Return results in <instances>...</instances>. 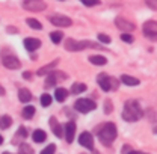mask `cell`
I'll return each instance as SVG.
<instances>
[{"instance_id": "6da1fadb", "label": "cell", "mask_w": 157, "mask_h": 154, "mask_svg": "<svg viewBox=\"0 0 157 154\" xmlns=\"http://www.w3.org/2000/svg\"><path fill=\"white\" fill-rule=\"evenodd\" d=\"M142 118V107L139 106L136 100H128L124 104V110H122V119L128 121V122H136Z\"/></svg>"}, {"instance_id": "7a4b0ae2", "label": "cell", "mask_w": 157, "mask_h": 154, "mask_svg": "<svg viewBox=\"0 0 157 154\" xmlns=\"http://www.w3.org/2000/svg\"><path fill=\"white\" fill-rule=\"evenodd\" d=\"M117 125L115 124H112V122H106L100 130H98V139L101 141V144H104V145H110L115 139H117Z\"/></svg>"}, {"instance_id": "3957f363", "label": "cell", "mask_w": 157, "mask_h": 154, "mask_svg": "<svg viewBox=\"0 0 157 154\" xmlns=\"http://www.w3.org/2000/svg\"><path fill=\"white\" fill-rule=\"evenodd\" d=\"M100 45L91 41H74V39H68L65 42V48L70 52H80L85 48H98Z\"/></svg>"}, {"instance_id": "277c9868", "label": "cell", "mask_w": 157, "mask_h": 154, "mask_svg": "<svg viewBox=\"0 0 157 154\" xmlns=\"http://www.w3.org/2000/svg\"><path fill=\"white\" fill-rule=\"evenodd\" d=\"M97 80H98V85H100V88H101L104 92H107V91H112V89H117V88H118V80H117V79H113V77H110V76L100 74Z\"/></svg>"}, {"instance_id": "5b68a950", "label": "cell", "mask_w": 157, "mask_h": 154, "mask_svg": "<svg viewBox=\"0 0 157 154\" xmlns=\"http://www.w3.org/2000/svg\"><path fill=\"white\" fill-rule=\"evenodd\" d=\"M95 103L89 98H78L77 101L74 103V109L80 112V114H88V112H92L95 109Z\"/></svg>"}, {"instance_id": "8992f818", "label": "cell", "mask_w": 157, "mask_h": 154, "mask_svg": "<svg viewBox=\"0 0 157 154\" xmlns=\"http://www.w3.org/2000/svg\"><path fill=\"white\" fill-rule=\"evenodd\" d=\"M23 6H24V9H27V11L39 12V11H44L47 5H45L44 0H24Z\"/></svg>"}, {"instance_id": "52a82bcc", "label": "cell", "mask_w": 157, "mask_h": 154, "mask_svg": "<svg viewBox=\"0 0 157 154\" xmlns=\"http://www.w3.org/2000/svg\"><path fill=\"white\" fill-rule=\"evenodd\" d=\"M144 33L147 38L157 39V21H153V20L147 21L144 24Z\"/></svg>"}, {"instance_id": "ba28073f", "label": "cell", "mask_w": 157, "mask_h": 154, "mask_svg": "<svg viewBox=\"0 0 157 154\" xmlns=\"http://www.w3.org/2000/svg\"><path fill=\"white\" fill-rule=\"evenodd\" d=\"M50 20V23L52 24H55V26H58V27H68V26H71V18H68V17H65V15H52V17H48Z\"/></svg>"}, {"instance_id": "9c48e42d", "label": "cell", "mask_w": 157, "mask_h": 154, "mask_svg": "<svg viewBox=\"0 0 157 154\" xmlns=\"http://www.w3.org/2000/svg\"><path fill=\"white\" fill-rule=\"evenodd\" d=\"M78 144L88 150H94V137L89 132H83L82 135L78 136Z\"/></svg>"}, {"instance_id": "30bf717a", "label": "cell", "mask_w": 157, "mask_h": 154, "mask_svg": "<svg viewBox=\"0 0 157 154\" xmlns=\"http://www.w3.org/2000/svg\"><path fill=\"white\" fill-rule=\"evenodd\" d=\"M2 62H3V65L6 67V68H9V70H17L20 68V60L14 55H3V58H2Z\"/></svg>"}, {"instance_id": "8fae6325", "label": "cell", "mask_w": 157, "mask_h": 154, "mask_svg": "<svg viewBox=\"0 0 157 154\" xmlns=\"http://www.w3.org/2000/svg\"><path fill=\"white\" fill-rule=\"evenodd\" d=\"M63 135H65V139L68 144H71L74 141V136H76V124L73 121L67 122L65 124V129H63Z\"/></svg>"}, {"instance_id": "7c38bea8", "label": "cell", "mask_w": 157, "mask_h": 154, "mask_svg": "<svg viewBox=\"0 0 157 154\" xmlns=\"http://www.w3.org/2000/svg\"><path fill=\"white\" fill-rule=\"evenodd\" d=\"M115 24H117L118 29L124 30V33H127V32H132V30H135V24H133V23H130V21H127V20L121 18V17H118V18L115 20Z\"/></svg>"}, {"instance_id": "4fadbf2b", "label": "cell", "mask_w": 157, "mask_h": 154, "mask_svg": "<svg viewBox=\"0 0 157 154\" xmlns=\"http://www.w3.org/2000/svg\"><path fill=\"white\" fill-rule=\"evenodd\" d=\"M24 47L29 52H35V50H38L41 47V41L36 38H26L24 39Z\"/></svg>"}, {"instance_id": "5bb4252c", "label": "cell", "mask_w": 157, "mask_h": 154, "mask_svg": "<svg viewBox=\"0 0 157 154\" xmlns=\"http://www.w3.org/2000/svg\"><path fill=\"white\" fill-rule=\"evenodd\" d=\"M50 125H52V129H53V133H55V136H58V137H62V136H63L62 125H60V124H58L56 118H50Z\"/></svg>"}, {"instance_id": "9a60e30c", "label": "cell", "mask_w": 157, "mask_h": 154, "mask_svg": "<svg viewBox=\"0 0 157 154\" xmlns=\"http://www.w3.org/2000/svg\"><path fill=\"white\" fill-rule=\"evenodd\" d=\"M18 100L21 103H29L30 100H32V94H30V91L29 89H26V88H21L18 91Z\"/></svg>"}, {"instance_id": "2e32d148", "label": "cell", "mask_w": 157, "mask_h": 154, "mask_svg": "<svg viewBox=\"0 0 157 154\" xmlns=\"http://www.w3.org/2000/svg\"><path fill=\"white\" fill-rule=\"evenodd\" d=\"M121 82H122L124 85H127V86H137V85L140 83V82H139V79L132 77V76H127V74L121 76Z\"/></svg>"}, {"instance_id": "e0dca14e", "label": "cell", "mask_w": 157, "mask_h": 154, "mask_svg": "<svg viewBox=\"0 0 157 154\" xmlns=\"http://www.w3.org/2000/svg\"><path fill=\"white\" fill-rule=\"evenodd\" d=\"M67 97H68V91H67L65 88H56V91H55V98L58 100L59 103L65 101Z\"/></svg>"}, {"instance_id": "ac0fdd59", "label": "cell", "mask_w": 157, "mask_h": 154, "mask_svg": "<svg viewBox=\"0 0 157 154\" xmlns=\"http://www.w3.org/2000/svg\"><path fill=\"white\" fill-rule=\"evenodd\" d=\"M33 141L36 142V144H42V142H45V139H47V135H45V132L44 130H35L33 132Z\"/></svg>"}, {"instance_id": "d6986e66", "label": "cell", "mask_w": 157, "mask_h": 154, "mask_svg": "<svg viewBox=\"0 0 157 154\" xmlns=\"http://www.w3.org/2000/svg\"><path fill=\"white\" fill-rule=\"evenodd\" d=\"M89 62L94 64V65H106L107 59L104 56H100V55H94V56H89Z\"/></svg>"}, {"instance_id": "ffe728a7", "label": "cell", "mask_w": 157, "mask_h": 154, "mask_svg": "<svg viewBox=\"0 0 157 154\" xmlns=\"http://www.w3.org/2000/svg\"><path fill=\"white\" fill-rule=\"evenodd\" d=\"M56 65H58V59H56V60H53L52 64H48V65H45V67L39 68L38 71H36V74H38V76H44V74L50 73V70H52V68H55Z\"/></svg>"}, {"instance_id": "44dd1931", "label": "cell", "mask_w": 157, "mask_h": 154, "mask_svg": "<svg viewBox=\"0 0 157 154\" xmlns=\"http://www.w3.org/2000/svg\"><path fill=\"white\" fill-rule=\"evenodd\" d=\"M11 124H12V119H11V116H8V115L0 116V129H2V130H5V129H9V127H11Z\"/></svg>"}, {"instance_id": "7402d4cb", "label": "cell", "mask_w": 157, "mask_h": 154, "mask_svg": "<svg viewBox=\"0 0 157 154\" xmlns=\"http://www.w3.org/2000/svg\"><path fill=\"white\" fill-rule=\"evenodd\" d=\"M86 91V85L85 83H73V86H71V92L73 94H82V92H85Z\"/></svg>"}, {"instance_id": "603a6c76", "label": "cell", "mask_w": 157, "mask_h": 154, "mask_svg": "<svg viewBox=\"0 0 157 154\" xmlns=\"http://www.w3.org/2000/svg\"><path fill=\"white\" fill-rule=\"evenodd\" d=\"M33 115H35V107H33V106H26V107L23 109V118L30 119Z\"/></svg>"}, {"instance_id": "cb8c5ba5", "label": "cell", "mask_w": 157, "mask_h": 154, "mask_svg": "<svg viewBox=\"0 0 157 154\" xmlns=\"http://www.w3.org/2000/svg\"><path fill=\"white\" fill-rule=\"evenodd\" d=\"M18 154H33V150H32L30 145H27V144H21L20 148H18Z\"/></svg>"}, {"instance_id": "d4e9b609", "label": "cell", "mask_w": 157, "mask_h": 154, "mask_svg": "<svg viewBox=\"0 0 157 154\" xmlns=\"http://www.w3.org/2000/svg\"><path fill=\"white\" fill-rule=\"evenodd\" d=\"M27 24H29L32 29H35V30H41V29H42V24L39 23L38 20H35V18H29L27 20Z\"/></svg>"}, {"instance_id": "484cf974", "label": "cell", "mask_w": 157, "mask_h": 154, "mask_svg": "<svg viewBox=\"0 0 157 154\" xmlns=\"http://www.w3.org/2000/svg\"><path fill=\"white\" fill-rule=\"evenodd\" d=\"M62 38H63V33H62V32H52V33H50V39H52L55 44H59V42L62 41Z\"/></svg>"}, {"instance_id": "4316f807", "label": "cell", "mask_w": 157, "mask_h": 154, "mask_svg": "<svg viewBox=\"0 0 157 154\" xmlns=\"http://www.w3.org/2000/svg\"><path fill=\"white\" fill-rule=\"evenodd\" d=\"M50 104H52V95H48V94H42V95H41V106L48 107Z\"/></svg>"}, {"instance_id": "83f0119b", "label": "cell", "mask_w": 157, "mask_h": 154, "mask_svg": "<svg viewBox=\"0 0 157 154\" xmlns=\"http://www.w3.org/2000/svg\"><path fill=\"white\" fill-rule=\"evenodd\" d=\"M55 85H56V73H52L45 80V86L50 88V86H55Z\"/></svg>"}, {"instance_id": "f1b7e54d", "label": "cell", "mask_w": 157, "mask_h": 154, "mask_svg": "<svg viewBox=\"0 0 157 154\" xmlns=\"http://www.w3.org/2000/svg\"><path fill=\"white\" fill-rule=\"evenodd\" d=\"M55 151H56V145H55V144H50V145H47V147L41 151V154H55Z\"/></svg>"}, {"instance_id": "f546056e", "label": "cell", "mask_w": 157, "mask_h": 154, "mask_svg": "<svg viewBox=\"0 0 157 154\" xmlns=\"http://www.w3.org/2000/svg\"><path fill=\"white\" fill-rule=\"evenodd\" d=\"M98 41L103 42V44H109L110 42V37H107L104 33H98Z\"/></svg>"}, {"instance_id": "4dcf8cb0", "label": "cell", "mask_w": 157, "mask_h": 154, "mask_svg": "<svg viewBox=\"0 0 157 154\" xmlns=\"http://www.w3.org/2000/svg\"><path fill=\"white\" fill-rule=\"evenodd\" d=\"M85 6H97L100 5V0H80Z\"/></svg>"}, {"instance_id": "1f68e13d", "label": "cell", "mask_w": 157, "mask_h": 154, "mask_svg": "<svg viewBox=\"0 0 157 154\" xmlns=\"http://www.w3.org/2000/svg\"><path fill=\"white\" fill-rule=\"evenodd\" d=\"M121 39H122L124 42H127V44H132V42H133V37H132L130 33H122V35H121Z\"/></svg>"}, {"instance_id": "d6a6232c", "label": "cell", "mask_w": 157, "mask_h": 154, "mask_svg": "<svg viewBox=\"0 0 157 154\" xmlns=\"http://www.w3.org/2000/svg\"><path fill=\"white\" fill-rule=\"evenodd\" d=\"M104 112H106V114H110V112H112V103H110L109 100L104 103Z\"/></svg>"}, {"instance_id": "836d02e7", "label": "cell", "mask_w": 157, "mask_h": 154, "mask_svg": "<svg viewBox=\"0 0 157 154\" xmlns=\"http://www.w3.org/2000/svg\"><path fill=\"white\" fill-rule=\"evenodd\" d=\"M147 2V5L151 8V9H156L157 11V0H145Z\"/></svg>"}, {"instance_id": "e575fe53", "label": "cell", "mask_w": 157, "mask_h": 154, "mask_svg": "<svg viewBox=\"0 0 157 154\" xmlns=\"http://www.w3.org/2000/svg\"><path fill=\"white\" fill-rule=\"evenodd\" d=\"M18 136H21V137H27V130H26L24 127H20L18 129Z\"/></svg>"}, {"instance_id": "d590c367", "label": "cell", "mask_w": 157, "mask_h": 154, "mask_svg": "<svg viewBox=\"0 0 157 154\" xmlns=\"http://www.w3.org/2000/svg\"><path fill=\"white\" fill-rule=\"evenodd\" d=\"M8 32H17L15 27H8Z\"/></svg>"}, {"instance_id": "8d00e7d4", "label": "cell", "mask_w": 157, "mask_h": 154, "mask_svg": "<svg viewBox=\"0 0 157 154\" xmlns=\"http://www.w3.org/2000/svg\"><path fill=\"white\" fill-rule=\"evenodd\" d=\"M23 77H24V79H30V73H24Z\"/></svg>"}, {"instance_id": "74e56055", "label": "cell", "mask_w": 157, "mask_h": 154, "mask_svg": "<svg viewBox=\"0 0 157 154\" xmlns=\"http://www.w3.org/2000/svg\"><path fill=\"white\" fill-rule=\"evenodd\" d=\"M127 154H144V153H140V151H130V153H127Z\"/></svg>"}, {"instance_id": "f35d334b", "label": "cell", "mask_w": 157, "mask_h": 154, "mask_svg": "<svg viewBox=\"0 0 157 154\" xmlns=\"http://www.w3.org/2000/svg\"><path fill=\"white\" fill-rule=\"evenodd\" d=\"M0 95H5V89H3L2 86H0Z\"/></svg>"}, {"instance_id": "ab89813d", "label": "cell", "mask_w": 157, "mask_h": 154, "mask_svg": "<svg viewBox=\"0 0 157 154\" xmlns=\"http://www.w3.org/2000/svg\"><path fill=\"white\" fill-rule=\"evenodd\" d=\"M3 144V137H2V135H0V145Z\"/></svg>"}, {"instance_id": "60d3db41", "label": "cell", "mask_w": 157, "mask_h": 154, "mask_svg": "<svg viewBox=\"0 0 157 154\" xmlns=\"http://www.w3.org/2000/svg\"><path fill=\"white\" fill-rule=\"evenodd\" d=\"M154 133H156V135H157V125H156V127H154Z\"/></svg>"}, {"instance_id": "b9f144b4", "label": "cell", "mask_w": 157, "mask_h": 154, "mask_svg": "<svg viewBox=\"0 0 157 154\" xmlns=\"http://www.w3.org/2000/svg\"><path fill=\"white\" fill-rule=\"evenodd\" d=\"M3 154H11V153H3Z\"/></svg>"}]
</instances>
